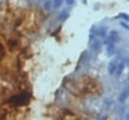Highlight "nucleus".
Instances as JSON below:
<instances>
[{
  "instance_id": "nucleus-1",
  "label": "nucleus",
  "mask_w": 129,
  "mask_h": 120,
  "mask_svg": "<svg viewBox=\"0 0 129 120\" xmlns=\"http://www.w3.org/2000/svg\"><path fill=\"white\" fill-rule=\"evenodd\" d=\"M30 100V95L26 92H23L21 94H18L16 96H13L12 98H10L8 100V103L12 104V105H16V106H21L24 104H27Z\"/></svg>"
},
{
  "instance_id": "nucleus-2",
  "label": "nucleus",
  "mask_w": 129,
  "mask_h": 120,
  "mask_svg": "<svg viewBox=\"0 0 129 120\" xmlns=\"http://www.w3.org/2000/svg\"><path fill=\"white\" fill-rule=\"evenodd\" d=\"M120 62H121L120 55H116L115 57H113V58L110 61V63H109V65H108V71H109V73H110L111 75L115 74V72H116V70H117V67H118V65H119Z\"/></svg>"
},
{
  "instance_id": "nucleus-3",
  "label": "nucleus",
  "mask_w": 129,
  "mask_h": 120,
  "mask_svg": "<svg viewBox=\"0 0 129 120\" xmlns=\"http://www.w3.org/2000/svg\"><path fill=\"white\" fill-rule=\"evenodd\" d=\"M119 39H120V36H119V33L116 31V30H112L110 33H109V35H108V37H107V39L105 40V43L107 44V43H109V42H112V43H115V42H117V41H119Z\"/></svg>"
},
{
  "instance_id": "nucleus-4",
  "label": "nucleus",
  "mask_w": 129,
  "mask_h": 120,
  "mask_svg": "<svg viewBox=\"0 0 129 120\" xmlns=\"http://www.w3.org/2000/svg\"><path fill=\"white\" fill-rule=\"evenodd\" d=\"M129 97V86H127L122 92H121V94H120V96H119V102H121V103H124L126 100H127V98Z\"/></svg>"
},
{
  "instance_id": "nucleus-5",
  "label": "nucleus",
  "mask_w": 129,
  "mask_h": 120,
  "mask_svg": "<svg viewBox=\"0 0 129 120\" xmlns=\"http://www.w3.org/2000/svg\"><path fill=\"white\" fill-rule=\"evenodd\" d=\"M124 68H125V63H124V61H122V59H121V62L119 63L118 67H117V70H116V72H115L116 77H120V75L122 74V72H123Z\"/></svg>"
},
{
  "instance_id": "nucleus-6",
  "label": "nucleus",
  "mask_w": 129,
  "mask_h": 120,
  "mask_svg": "<svg viewBox=\"0 0 129 120\" xmlns=\"http://www.w3.org/2000/svg\"><path fill=\"white\" fill-rule=\"evenodd\" d=\"M106 49H107V53H108L109 55H112V54L114 53V50H115V45H114V43H112V42L107 43Z\"/></svg>"
},
{
  "instance_id": "nucleus-7",
  "label": "nucleus",
  "mask_w": 129,
  "mask_h": 120,
  "mask_svg": "<svg viewBox=\"0 0 129 120\" xmlns=\"http://www.w3.org/2000/svg\"><path fill=\"white\" fill-rule=\"evenodd\" d=\"M92 47H93V49H94V50L99 51V50H100V48H101V41H100L99 39H96V40L92 43Z\"/></svg>"
},
{
  "instance_id": "nucleus-8",
  "label": "nucleus",
  "mask_w": 129,
  "mask_h": 120,
  "mask_svg": "<svg viewBox=\"0 0 129 120\" xmlns=\"http://www.w3.org/2000/svg\"><path fill=\"white\" fill-rule=\"evenodd\" d=\"M96 33H97L98 35H100V36H105V35H106V28H105V27H101V28H99V29L96 31Z\"/></svg>"
},
{
  "instance_id": "nucleus-9",
  "label": "nucleus",
  "mask_w": 129,
  "mask_h": 120,
  "mask_svg": "<svg viewBox=\"0 0 129 120\" xmlns=\"http://www.w3.org/2000/svg\"><path fill=\"white\" fill-rule=\"evenodd\" d=\"M68 16V11H61L60 13H59V15L57 16V18L58 19H60V20H64V18Z\"/></svg>"
},
{
  "instance_id": "nucleus-10",
  "label": "nucleus",
  "mask_w": 129,
  "mask_h": 120,
  "mask_svg": "<svg viewBox=\"0 0 129 120\" xmlns=\"http://www.w3.org/2000/svg\"><path fill=\"white\" fill-rule=\"evenodd\" d=\"M119 17L123 18V19H124V20H126V21H129V15H127L126 13H120Z\"/></svg>"
},
{
  "instance_id": "nucleus-11",
  "label": "nucleus",
  "mask_w": 129,
  "mask_h": 120,
  "mask_svg": "<svg viewBox=\"0 0 129 120\" xmlns=\"http://www.w3.org/2000/svg\"><path fill=\"white\" fill-rule=\"evenodd\" d=\"M63 0H54V8H58L62 4Z\"/></svg>"
},
{
  "instance_id": "nucleus-12",
  "label": "nucleus",
  "mask_w": 129,
  "mask_h": 120,
  "mask_svg": "<svg viewBox=\"0 0 129 120\" xmlns=\"http://www.w3.org/2000/svg\"><path fill=\"white\" fill-rule=\"evenodd\" d=\"M120 25H121L122 27H124V28H126L127 30H129V25H128V24H126L125 22H123V21H122V22H120Z\"/></svg>"
},
{
  "instance_id": "nucleus-13",
  "label": "nucleus",
  "mask_w": 129,
  "mask_h": 120,
  "mask_svg": "<svg viewBox=\"0 0 129 120\" xmlns=\"http://www.w3.org/2000/svg\"><path fill=\"white\" fill-rule=\"evenodd\" d=\"M44 7H45V9H49V8H50V1H47V2L45 3Z\"/></svg>"
},
{
  "instance_id": "nucleus-14",
  "label": "nucleus",
  "mask_w": 129,
  "mask_h": 120,
  "mask_svg": "<svg viewBox=\"0 0 129 120\" xmlns=\"http://www.w3.org/2000/svg\"><path fill=\"white\" fill-rule=\"evenodd\" d=\"M124 63H125V66H128V67H129V57H127V58L124 61Z\"/></svg>"
},
{
  "instance_id": "nucleus-15",
  "label": "nucleus",
  "mask_w": 129,
  "mask_h": 120,
  "mask_svg": "<svg viewBox=\"0 0 129 120\" xmlns=\"http://www.w3.org/2000/svg\"><path fill=\"white\" fill-rule=\"evenodd\" d=\"M66 1H67V2H68V4H70V5H71V4H73V2H74V0H66Z\"/></svg>"
},
{
  "instance_id": "nucleus-16",
  "label": "nucleus",
  "mask_w": 129,
  "mask_h": 120,
  "mask_svg": "<svg viewBox=\"0 0 129 120\" xmlns=\"http://www.w3.org/2000/svg\"><path fill=\"white\" fill-rule=\"evenodd\" d=\"M127 118H128V119H129V113H128V115H127Z\"/></svg>"
},
{
  "instance_id": "nucleus-17",
  "label": "nucleus",
  "mask_w": 129,
  "mask_h": 120,
  "mask_svg": "<svg viewBox=\"0 0 129 120\" xmlns=\"http://www.w3.org/2000/svg\"><path fill=\"white\" fill-rule=\"evenodd\" d=\"M128 81H129V73H128Z\"/></svg>"
}]
</instances>
